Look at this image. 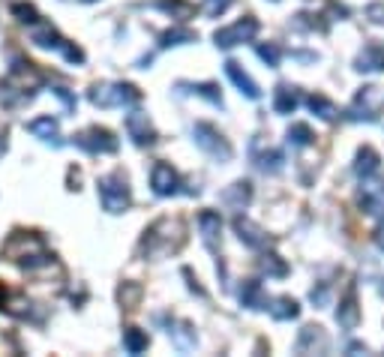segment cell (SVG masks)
<instances>
[{
    "instance_id": "cell-25",
    "label": "cell",
    "mask_w": 384,
    "mask_h": 357,
    "mask_svg": "<svg viewBox=\"0 0 384 357\" xmlns=\"http://www.w3.org/2000/svg\"><path fill=\"white\" fill-rule=\"evenodd\" d=\"M168 337L174 339L180 351L196 349V330H192V325H186V321H172V325H168Z\"/></svg>"
},
{
    "instance_id": "cell-18",
    "label": "cell",
    "mask_w": 384,
    "mask_h": 357,
    "mask_svg": "<svg viewBox=\"0 0 384 357\" xmlns=\"http://www.w3.org/2000/svg\"><path fill=\"white\" fill-rule=\"evenodd\" d=\"M237 297H241V304L246 306V309H267V294H264V288H262V283L258 280H243V285H241V292H237Z\"/></svg>"
},
{
    "instance_id": "cell-8",
    "label": "cell",
    "mask_w": 384,
    "mask_h": 357,
    "mask_svg": "<svg viewBox=\"0 0 384 357\" xmlns=\"http://www.w3.org/2000/svg\"><path fill=\"white\" fill-rule=\"evenodd\" d=\"M255 33H258V21L252 15H246L241 21H234L231 27L217 30V33H213V39H217L219 48H234V46H241V42H250Z\"/></svg>"
},
{
    "instance_id": "cell-22",
    "label": "cell",
    "mask_w": 384,
    "mask_h": 357,
    "mask_svg": "<svg viewBox=\"0 0 384 357\" xmlns=\"http://www.w3.org/2000/svg\"><path fill=\"white\" fill-rule=\"evenodd\" d=\"M295 349L300 351V354H307V351H324L327 349V337H324V330L321 327H315V325H309V327H303L300 330V337H297V345Z\"/></svg>"
},
{
    "instance_id": "cell-12",
    "label": "cell",
    "mask_w": 384,
    "mask_h": 357,
    "mask_svg": "<svg viewBox=\"0 0 384 357\" xmlns=\"http://www.w3.org/2000/svg\"><path fill=\"white\" fill-rule=\"evenodd\" d=\"M234 231H237V238H241L243 247H250V249H264L270 243L264 228L255 226V222L246 219V216H234Z\"/></svg>"
},
{
    "instance_id": "cell-24",
    "label": "cell",
    "mask_w": 384,
    "mask_h": 357,
    "mask_svg": "<svg viewBox=\"0 0 384 357\" xmlns=\"http://www.w3.org/2000/svg\"><path fill=\"white\" fill-rule=\"evenodd\" d=\"M267 312L274 316V321H291L300 316V304L295 297H276L267 304Z\"/></svg>"
},
{
    "instance_id": "cell-4",
    "label": "cell",
    "mask_w": 384,
    "mask_h": 357,
    "mask_svg": "<svg viewBox=\"0 0 384 357\" xmlns=\"http://www.w3.org/2000/svg\"><path fill=\"white\" fill-rule=\"evenodd\" d=\"M87 99L94 103L96 108H123V105H135L141 103V91L135 84H127V82H115V84H94L87 91Z\"/></svg>"
},
{
    "instance_id": "cell-38",
    "label": "cell",
    "mask_w": 384,
    "mask_h": 357,
    "mask_svg": "<svg viewBox=\"0 0 384 357\" xmlns=\"http://www.w3.org/2000/svg\"><path fill=\"white\" fill-rule=\"evenodd\" d=\"M309 300H312L315 306H327V304H331V283H319V285H315L312 292H309Z\"/></svg>"
},
{
    "instance_id": "cell-29",
    "label": "cell",
    "mask_w": 384,
    "mask_h": 357,
    "mask_svg": "<svg viewBox=\"0 0 384 357\" xmlns=\"http://www.w3.org/2000/svg\"><path fill=\"white\" fill-rule=\"evenodd\" d=\"M250 153H252V162H255L262 171L274 174V171H279L282 165H286V153H282V150H264V153H258L255 148H250Z\"/></svg>"
},
{
    "instance_id": "cell-7",
    "label": "cell",
    "mask_w": 384,
    "mask_h": 357,
    "mask_svg": "<svg viewBox=\"0 0 384 357\" xmlns=\"http://www.w3.org/2000/svg\"><path fill=\"white\" fill-rule=\"evenodd\" d=\"M381 105H384L381 87H360L345 117H348V120H366V124H372V120H378Z\"/></svg>"
},
{
    "instance_id": "cell-43",
    "label": "cell",
    "mask_w": 384,
    "mask_h": 357,
    "mask_svg": "<svg viewBox=\"0 0 384 357\" xmlns=\"http://www.w3.org/2000/svg\"><path fill=\"white\" fill-rule=\"evenodd\" d=\"M376 243H378V247L384 249V222H381V226H378V231H376Z\"/></svg>"
},
{
    "instance_id": "cell-46",
    "label": "cell",
    "mask_w": 384,
    "mask_h": 357,
    "mask_svg": "<svg viewBox=\"0 0 384 357\" xmlns=\"http://www.w3.org/2000/svg\"><path fill=\"white\" fill-rule=\"evenodd\" d=\"M381 292H384V285H381Z\"/></svg>"
},
{
    "instance_id": "cell-44",
    "label": "cell",
    "mask_w": 384,
    "mask_h": 357,
    "mask_svg": "<svg viewBox=\"0 0 384 357\" xmlns=\"http://www.w3.org/2000/svg\"><path fill=\"white\" fill-rule=\"evenodd\" d=\"M4 304H6V288H4V283H0V309H4Z\"/></svg>"
},
{
    "instance_id": "cell-21",
    "label": "cell",
    "mask_w": 384,
    "mask_h": 357,
    "mask_svg": "<svg viewBox=\"0 0 384 357\" xmlns=\"http://www.w3.org/2000/svg\"><path fill=\"white\" fill-rule=\"evenodd\" d=\"M300 105V96H297V87L291 84H276L274 91V111L276 115H291Z\"/></svg>"
},
{
    "instance_id": "cell-35",
    "label": "cell",
    "mask_w": 384,
    "mask_h": 357,
    "mask_svg": "<svg viewBox=\"0 0 384 357\" xmlns=\"http://www.w3.org/2000/svg\"><path fill=\"white\" fill-rule=\"evenodd\" d=\"M312 129L307 124H291L288 126V144H295V148H307V144H312Z\"/></svg>"
},
{
    "instance_id": "cell-45",
    "label": "cell",
    "mask_w": 384,
    "mask_h": 357,
    "mask_svg": "<svg viewBox=\"0 0 384 357\" xmlns=\"http://www.w3.org/2000/svg\"><path fill=\"white\" fill-rule=\"evenodd\" d=\"M82 4H96V0H82Z\"/></svg>"
},
{
    "instance_id": "cell-39",
    "label": "cell",
    "mask_w": 384,
    "mask_h": 357,
    "mask_svg": "<svg viewBox=\"0 0 384 357\" xmlns=\"http://www.w3.org/2000/svg\"><path fill=\"white\" fill-rule=\"evenodd\" d=\"M234 4V0H205V6H201V13L210 15V18H219L225 9H229Z\"/></svg>"
},
{
    "instance_id": "cell-34",
    "label": "cell",
    "mask_w": 384,
    "mask_h": 357,
    "mask_svg": "<svg viewBox=\"0 0 384 357\" xmlns=\"http://www.w3.org/2000/svg\"><path fill=\"white\" fill-rule=\"evenodd\" d=\"M9 13H13V18L21 21V25H37L39 21V13L33 4H9Z\"/></svg>"
},
{
    "instance_id": "cell-10",
    "label": "cell",
    "mask_w": 384,
    "mask_h": 357,
    "mask_svg": "<svg viewBox=\"0 0 384 357\" xmlns=\"http://www.w3.org/2000/svg\"><path fill=\"white\" fill-rule=\"evenodd\" d=\"M151 189L160 198H168V195H177L180 193V177L177 171L172 169L168 162H156L153 171H151Z\"/></svg>"
},
{
    "instance_id": "cell-37",
    "label": "cell",
    "mask_w": 384,
    "mask_h": 357,
    "mask_svg": "<svg viewBox=\"0 0 384 357\" xmlns=\"http://www.w3.org/2000/svg\"><path fill=\"white\" fill-rule=\"evenodd\" d=\"M255 51H258V58H262V60H264V63L270 66V70H276V66H279V58H282V51H279V46H274V42H267V46L262 42V46H258Z\"/></svg>"
},
{
    "instance_id": "cell-23",
    "label": "cell",
    "mask_w": 384,
    "mask_h": 357,
    "mask_svg": "<svg viewBox=\"0 0 384 357\" xmlns=\"http://www.w3.org/2000/svg\"><path fill=\"white\" fill-rule=\"evenodd\" d=\"M336 321L345 327V330H354L360 325V309H357V297H354V288L345 294V300L336 309Z\"/></svg>"
},
{
    "instance_id": "cell-15",
    "label": "cell",
    "mask_w": 384,
    "mask_h": 357,
    "mask_svg": "<svg viewBox=\"0 0 384 357\" xmlns=\"http://www.w3.org/2000/svg\"><path fill=\"white\" fill-rule=\"evenodd\" d=\"M225 75L231 78L234 87H237V91H241L243 96H250V99H258V96H262V91H258V84L252 82L250 72H246L237 60H225Z\"/></svg>"
},
{
    "instance_id": "cell-17",
    "label": "cell",
    "mask_w": 384,
    "mask_h": 357,
    "mask_svg": "<svg viewBox=\"0 0 384 357\" xmlns=\"http://www.w3.org/2000/svg\"><path fill=\"white\" fill-rule=\"evenodd\" d=\"M27 132H30V136H37V138H42V141L54 144V148H60V126H58V120H54L51 115H42L37 120H30Z\"/></svg>"
},
{
    "instance_id": "cell-13",
    "label": "cell",
    "mask_w": 384,
    "mask_h": 357,
    "mask_svg": "<svg viewBox=\"0 0 384 357\" xmlns=\"http://www.w3.org/2000/svg\"><path fill=\"white\" fill-rule=\"evenodd\" d=\"M30 42H33V46H39V48H54V51H60V54L70 48V39H63L60 33L49 25V21H37V25H33Z\"/></svg>"
},
{
    "instance_id": "cell-36",
    "label": "cell",
    "mask_w": 384,
    "mask_h": 357,
    "mask_svg": "<svg viewBox=\"0 0 384 357\" xmlns=\"http://www.w3.org/2000/svg\"><path fill=\"white\" fill-rule=\"evenodd\" d=\"M117 297H120V304L127 309H135V304H139V297H141V285L139 283H123Z\"/></svg>"
},
{
    "instance_id": "cell-32",
    "label": "cell",
    "mask_w": 384,
    "mask_h": 357,
    "mask_svg": "<svg viewBox=\"0 0 384 357\" xmlns=\"http://www.w3.org/2000/svg\"><path fill=\"white\" fill-rule=\"evenodd\" d=\"M307 103H309V108H312L321 120H336V115H340V111H336V105H333L327 96H321V93H312Z\"/></svg>"
},
{
    "instance_id": "cell-27",
    "label": "cell",
    "mask_w": 384,
    "mask_h": 357,
    "mask_svg": "<svg viewBox=\"0 0 384 357\" xmlns=\"http://www.w3.org/2000/svg\"><path fill=\"white\" fill-rule=\"evenodd\" d=\"M186 42H198V33L189 27H172L160 33V48H174V46H186Z\"/></svg>"
},
{
    "instance_id": "cell-41",
    "label": "cell",
    "mask_w": 384,
    "mask_h": 357,
    "mask_svg": "<svg viewBox=\"0 0 384 357\" xmlns=\"http://www.w3.org/2000/svg\"><path fill=\"white\" fill-rule=\"evenodd\" d=\"M366 18L372 25H384V4H369L366 6Z\"/></svg>"
},
{
    "instance_id": "cell-19",
    "label": "cell",
    "mask_w": 384,
    "mask_h": 357,
    "mask_svg": "<svg viewBox=\"0 0 384 357\" xmlns=\"http://www.w3.org/2000/svg\"><path fill=\"white\" fill-rule=\"evenodd\" d=\"M357 70L360 72H378L384 70V42H369L357 58Z\"/></svg>"
},
{
    "instance_id": "cell-11",
    "label": "cell",
    "mask_w": 384,
    "mask_h": 357,
    "mask_svg": "<svg viewBox=\"0 0 384 357\" xmlns=\"http://www.w3.org/2000/svg\"><path fill=\"white\" fill-rule=\"evenodd\" d=\"M219 202L229 210H234V214H241V210H246L252 202V183L250 181H234L231 186H225L219 193Z\"/></svg>"
},
{
    "instance_id": "cell-31",
    "label": "cell",
    "mask_w": 384,
    "mask_h": 357,
    "mask_svg": "<svg viewBox=\"0 0 384 357\" xmlns=\"http://www.w3.org/2000/svg\"><path fill=\"white\" fill-rule=\"evenodd\" d=\"M148 345H151L148 330H139V327H127V330H123V349H127L129 354L148 351Z\"/></svg>"
},
{
    "instance_id": "cell-14",
    "label": "cell",
    "mask_w": 384,
    "mask_h": 357,
    "mask_svg": "<svg viewBox=\"0 0 384 357\" xmlns=\"http://www.w3.org/2000/svg\"><path fill=\"white\" fill-rule=\"evenodd\" d=\"M198 231H201V240L210 252H217L219 240H222V219L217 210H201L198 214Z\"/></svg>"
},
{
    "instance_id": "cell-26",
    "label": "cell",
    "mask_w": 384,
    "mask_h": 357,
    "mask_svg": "<svg viewBox=\"0 0 384 357\" xmlns=\"http://www.w3.org/2000/svg\"><path fill=\"white\" fill-rule=\"evenodd\" d=\"M381 169V156L372 150V148H364L357 153V162H354V174L357 177H364V181H369L372 174H376Z\"/></svg>"
},
{
    "instance_id": "cell-42",
    "label": "cell",
    "mask_w": 384,
    "mask_h": 357,
    "mask_svg": "<svg viewBox=\"0 0 384 357\" xmlns=\"http://www.w3.org/2000/svg\"><path fill=\"white\" fill-rule=\"evenodd\" d=\"M180 273H184V280L189 283V288H192V292H196L198 297H207V294H205V288L198 285V280H196V276H192V271H189V267H184V271H180Z\"/></svg>"
},
{
    "instance_id": "cell-2",
    "label": "cell",
    "mask_w": 384,
    "mask_h": 357,
    "mask_svg": "<svg viewBox=\"0 0 384 357\" xmlns=\"http://www.w3.org/2000/svg\"><path fill=\"white\" fill-rule=\"evenodd\" d=\"M184 238H186L184 226H180L177 219L162 216V219H156L148 231H144L141 252L151 255V259H165V255H172V252H177L180 247H184Z\"/></svg>"
},
{
    "instance_id": "cell-9",
    "label": "cell",
    "mask_w": 384,
    "mask_h": 357,
    "mask_svg": "<svg viewBox=\"0 0 384 357\" xmlns=\"http://www.w3.org/2000/svg\"><path fill=\"white\" fill-rule=\"evenodd\" d=\"M127 136L139 144V148H151L156 144V129L144 111H129L127 115Z\"/></svg>"
},
{
    "instance_id": "cell-5",
    "label": "cell",
    "mask_w": 384,
    "mask_h": 357,
    "mask_svg": "<svg viewBox=\"0 0 384 357\" xmlns=\"http://www.w3.org/2000/svg\"><path fill=\"white\" fill-rule=\"evenodd\" d=\"M192 136H196V144L210 156V160L229 162L231 156H234L231 144L225 141V136H222V132L213 126V124H205V120H201V124H196V129H192Z\"/></svg>"
},
{
    "instance_id": "cell-20",
    "label": "cell",
    "mask_w": 384,
    "mask_h": 357,
    "mask_svg": "<svg viewBox=\"0 0 384 357\" xmlns=\"http://www.w3.org/2000/svg\"><path fill=\"white\" fill-rule=\"evenodd\" d=\"M360 207L369 216L384 214V183H366L364 193H360Z\"/></svg>"
},
{
    "instance_id": "cell-6",
    "label": "cell",
    "mask_w": 384,
    "mask_h": 357,
    "mask_svg": "<svg viewBox=\"0 0 384 357\" xmlns=\"http://www.w3.org/2000/svg\"><path fill=\"white\" fill-rule=\"evenodd\" d=\"M72 144L75 148H82L84 153H117L120 141L115 138V132H108L103 126H87L82 129L78 136H72Z\"/></svg>"
},
{
    "instance_id": "cell-40",
    "label": "cell",
    "mask_w": 384,
    "mask_h": 357,
    "mask_svg": "<svg viewBox=\"0 0 384 357\" xmlns=\"http://www.w3.org/2000/svg\"><path fill=\"white\" fill-rule=\"evenodd\" d=\"M51 93H54V96H58V99H60V103L66 105V111H75V96H72L70 91H66V87H51Z\"/></svg>"
},
{
    "instance_id": "cell-28",
    "label": "cell",
    "mask_w": 384,
    "mask_h": 357,
    "mask_svg": "<svg viewBox=\"0 0 384 357\" xmlns=\"http://www.w3.org/2000/svg\"><path fill=\"white\" fill-rule=\"evenodd\" d=\"M177 91H180V93H196V96H205V99H210L213 105H219V108H222V93H219V87L213 84V82H205V84H189V82H180V84H177Z\"/></svg>"
},
{
    "instance_id": "cell-3",
    "label": "cell",
    "mask_w": 384,
    "mask_h": 357,
    "mask_svg": "<svg viewBox=\"0 0 384 357\" xmlns=\"http://www.w3.org/2000/svg\"><path fill=\"white\" fill-rule=\"evenodd\" d=\"M96 193H99V202H103V210H108V214H123L132 205V189L123 171H111L105 177H99Z\"/></svg>"
},
{
    "instance_id": "cell-16",
    "label": "cell",
    "mask_w": 384,
    "mask_h": 357,
    "mask_svg": "<svg viewBox=\"0 0 384 357\" xmlns=\"http://www.w3.org/2000/svg\"><path fill=\"white\" fill-rule=\"evenodd\" d=\"M33 99V91L27 84H13V82H0V105L4 108H21Z\"/></svg>"
},
{
    "instance_id": "cell-33",
    "label": "cell",
    "mask_w": 384,
    "mask_h": 357,
    "mask_svg": "<svg viewBox=\"0 0 384 357\" xmlns=\"http://www.w3.org/2000/svg\"><path fill=\"white\" fill-rule=\"evenodd\" d=\"M258 267H262V273H267V276H274V280H282V276L288 273V264L279 259V255H262V261H258Z\"/></svg>"
},
{
    "instance_id": "cell-1",
    "label": "cell",
    "mask_w": 384,
    "mask_h": 357,
    "mask_svg": "<svg viewBox=\"0 0 384 357\" xmlns=\"http://www.w3.org/2000/svg\"><path fill=\"white\" fill-rule=\"evenodd\" d=\"M4 255L9 261L21 264L25 271H39L54 261V255L45 249V243L37 231H13L9 240L4 243Z\"/></svg>"
},
{
    "instance_id": "cell-30",
    "label": "cell",
    "mask_w": 384,
    "mask_h": 357,
    "mask_svg": "<svg viewBox=\"0 0 384 357\" xmlns=\"http://www.w3.org/2000/svg\"><path fill=\"white\" fill-rule=\"evenodd\" d=\"M151 6H153V9H162V13H168L172 18H180V21L196 13V6H192L189 0H153Z\"/></svg>"
}]
</instances>
